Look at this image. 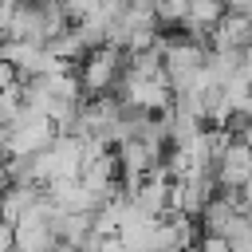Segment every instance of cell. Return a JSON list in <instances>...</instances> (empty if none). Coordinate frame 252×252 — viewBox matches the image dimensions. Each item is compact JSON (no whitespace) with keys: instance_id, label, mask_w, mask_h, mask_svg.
Instances as JSON below:
<instances>
[{"instance_id":"277c9868","label":"cell","mask_w":252,"mask_h":252,"mask_svg":"<svg viewBox=\"0 0 252 252\" xmlns=\"http://www.w3.org/2000/svg\"><path fill=\"white\" fill-rule=\"evenodd\" d=\"M244 71H248V75H252V43H248V47H244Z\"/></svg>"},{"instance_id":"3957f363","label":"cell","mask_w":252,"mask_h":252,"mask_svg":"<svg viewBox=\"0 0 252 252\" xmlns=\"http://www.w3.org/2000/svg\"><path fill=\"white\" fill-rule=\"evenodd\" d=\"M0 189H8V169H4V154H0Z\"/></svg>"},{"instance_id":"5b68a950","label":"cell","mask_w":252,"mask_h":252,"mask_svg":"<svg viewBox=\"0 0 252 252\" xmlns=\"http://www.w3.org/2000/svg\"><path fill=\"white\" fill-rule=\"evenodd\" d=\"M0 197H4V189H0Z\"/></svg>"},{"instance_id":"7a4b0ae2","label":"cell","mask_w":252,"mask_h":252,"mask_svg":"<svg viewBox=\"0 0 252 252\" xmlns=\"http://www.w3.org/2000/svg\"><path fill=\"white\" fill-rule=\"evenodd\" d=\"M63 8H67V16H71V20H83L87 12H94V8H98V0H63Z\"/></svg>"},{"instance_id":"6da1fadb","label":"cell","mask_w":252,"mask_h":252,"mask_svg":"<svg viewBox=\"0 0 252 252\" xmlns=\"http://www.w3.org/2000/svg\"><path fill=\"white\" fill-rule=\"evenodd\" d=\"M154 8H158V20H165V24H181L185 12H189V0H158Z\"/></svg>"}]
</instances>
